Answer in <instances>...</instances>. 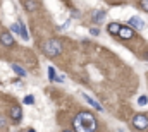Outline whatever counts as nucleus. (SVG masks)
Wrapping results in <instances>:
<instances>
[{
    "label": "nucleus",
    "mask_w": 148,
    "mask_h": 132,
    "mask_svg": "<svg viewBox=\"0 0 148 132\" xmlns=\"http://www.w3.org/2000/svg\"><path fill=\"white\" fill-rule=\"evenodd\" d=\"M64 132H74V131H64Z\"/></svg>",
    "instance_id": "obj_21"
},
{
    "label": "nucleus",
    "mask_w": 148,
    "mask_h": 132,
    "mask_svg": "<svg viewBox=\"0 0 148 132\" xmlns=\"http://www.w3.org/2000/svg\"><path fill=\"white\" fill-rule=\"evenodd\" d=\"M147 103H148V96L143 95V96H140V98H138V105H141V106H143V105H147Z\"/></svg>",
    "instance_id": "obj_16"
},
{
    "label": "nucleus",
    "mask_w": 148,
    "mask_h": 132,
    "mask_svg": "<svg viewBox=\"0 0 148 132\" xmlns=\"http://www.w3.org/2000/svg\"><path fill=\"white\" fill-rule=\"evenodd\" d=\"M140 5H141V9H143L145 12H148V0H141V3H140Z\"/></svg>",
    "instance_id": "obj_17"
},
{
    "label": "nucleus",
    "mask_w": 148,
    "mask_h": 132,
    "mask_svg": "<svg viewBox=\"0 0 148 132\" xmlns=\"http://www.w3.org/2000/svg\"><path fill=\"white\" fill-rule=\"evenodd\" d=\"M28 132H36V131H33V129H29V131H28Z\"/></svg>",
    "instance_id": "obj_20"
},
{
    "label": "nucleus",
    "mask_w": 148,
    "mask_h": 132,
    "mask_svg": "<svg viewBox=\"0 0 148 132\" xmlns=\"http://www.w3.org/2000/svg\"><path fill=\"white\" fill-rule=\"evenodd\" d=\"M19 34H21V38L24 39V41H28L29 39V34H28V31H26V26H24V22L23 21H19Z\"/></svg>",
    "instance_id": "obj_10"
},
{
    "label": "nucleus",
    "mask_w": 148,
    "mask_h": 132,
    "mask_svg": "<svg viewBox=\"0 0 148 132\" xmlns=\"http://www.w3.org/2000/svg\"><path fill=\"white\" fill-rule=\"evenodd\" d=\"M83 98L86 99V101H88V103H90V105H91V106L95 108V110H98V112H103V108H102V105H100L98 101H95V99L91 98V96H88L86 93H83Z\"/></svg>",
    "instance_id": "obj_8"
},
{
    "label": "nucleus",
    "mask_w": 148,
    "mask_h": 132,
    "mask_svg": "<svg viewBox=\"0 0 148 132\" xmlns=\"http://www.w3.org/2000/svg\"><path fill=\"white\" fill-rule=\"evenodd\" d=\"M12 70H14L19 77H26V70H24L23 67H19L17 64H12Z\"/></svg>",
    "instance_id": "obj_13"
},
{
    "label": "nucleus",
    "mask_w": 148,
    "mask_h": 132,
    "mask_svg": "<svg viewBox=\"0 0 148 132\" xmlns=\"http://www.w3.org/2000/svg\"><path fill=\"white\" fill-rule=\"evenodd\" d=\"M119 29H121V24H117V22H112V24L107 26V31H109L110 34H114V36L119 33Z\"/></svg>",
    "instance_id": "obj_12"
},
{
    "label": "nucleus",
    "mask_w": 148,
    "mask_h": 132,
    "mask_svg": "<svg viewBox=\"0 0 148 132\" xmlns=\"http://www.w3.org/2000/svg\"><path fill=\"white\" fill-rule=\"evenodd\" d=\"M10 118L14 120V122H21V118H23V110H21V106L19 105H14L12 108H10Z\"/></svg>",
    "instance_id": "obj_5"
},
{
    "label": "nucleus",
    "mask_w": 148,
    "mask_h": 132,
    "mask_svg": "<svg viewBox=\"0 0 148 132\" xmlns=\"http://www.w3.org/2000/svg\"><path fill=\"white\" fill-rule=\"evenodd\" d=\"M24 9L29 10V12H33V10L38 9V3L35 2V0H24Z\"/></svg>",
    "instance_id": "obj_11"
},
{
    "label": "nucleus",
    "mask_w": 148,
    "mask_h": 132,
    "mask_svg": "<svg viewBox=\"0 0 148 132\" xmlns=\"http://www.w3.org/2000/svg\"><path fill=\"white\" fill-rule=\"evenodd\" d=\"M119 38H122V39H131V38H134V29L133 28H129V26H121V29H119Z\"/></svg>",
    "instance_id": "obj_4"
},
{
    "label": "nucleus",
    "mask_w": 148,
    "mask_h": 132,
    "mask_svg": "<svg viewBox=\"0 0 148 132\" xmlns=\"http://www.w3.org/2000/svg\"><path fill=\"white\" fill-rule=\"evenodd\" d=\"M23 103H26V105H33V103H35V96H33V95H28V96H24Z\"/></svg>",
    "instance_id": "obj_14"
},
{
    "label": "nucleus",
    "mask_w": 148,
    "mask_h": 132,
    "mask_svg": "<svg viewBox=\"0 0 148 132\" xmlns=\"http://www.w3.org/2000/svg\"><path fill=\"white\" fill-rule=\"evenodd\" d=\"M60 52H62V43H60V41H59L57 38L47 39V41L43 43V53H45L47 57L53 59V57L60 55Z\"/></svg>",
    "instance_id": "obj_2"
},
{
    "label": "nucleus",
    "mask_w": 148,
    "mask_h": 132,
    "mask_svg": "<svg viewBox=\"0 0 148 132\" xmlns=\"http://www.w3.org/2000/svg\"><path fill=\"white\" fill-rule=\"evenodd\" d=\"M129 28H136V29H143L145 28V22L140 19V17H136V16H133L131 19H129Z\"/></svg>",
    "instance_id": "obj_7"
},
{
    "label": "nucleus",
    "mask_w": 148,
    "mask_h": 132,
    "mask_svg": "<svg viewBox=\"0 0 148 132\" xmlns=\"http://www.w3.org/2000/svg\"><path fill=\"white\" fill-rule=\"evenodd\" d=\"M97 118L90 112H79L74 117V132H95Z\"/></svg>",
    "instance_id": "obj_1"
},
{
    "label": "nucleus",
    "mask_w": 148,
    "mask_h": 132,
    "mask_svg": "<svg viewBox=\"0 0 148 132\" xmlns=\"http://www.w3.org/2000/svg\"><path fill=\"white\" fill-rule=\"evenodd\" d=\"M90 31H91V34H95V36H97V34L100 33V31H98V29H97V28H91V29H90Z\"/></svg>",
    "instance_id": "obj_19"
},
{
    "label": "nucleus",
    "mask_w": 148,
    "mask_h": 132,
    "mask_svg": "<svg viewBox=\"0 0 148 132\" xmlns=\"http://www.w3.org/2000/svg\"><path fill=\"white\" fill-rule=\"evenodd\" d=\"M5 127H7V122L3 117H0V129H5Z\"/></svg>",
    "instance_id": "obj_18"
},
{
    "label": "nucleus",
    "mask_w": 148,
    "mask_h": 132,
    "mask_svg": "<svg viewBox=\"0 0 148 132\" xmlns=\"http://www.w3.org/2000/svg\"><path fill=\"white\" fill-rule=\"evenodd\" d=\"M0 43H2L3 46H14V38H12V34L9 33V31H3V33L0 34Z\"/></svg>",
    "instance_id": "obj_6"
},
{
    "label": "nucleus",
    "mask_w": 148,
    "mask_h": 132,
    "mask_svg": "<svg viewBox=\"0 0 148 132\" xmlns=\"http://www.w3.org/2000/svg\"><path fill=\"white\" fill-rule=\"evenodd\" d=\"M91 17H93V22L100 24V22L105 19V12H103V10H93V12H91Z\"/></svg>",
    "instance_id": "obj_9"
},
{
    "label": "nucleus",
    "mask_w": 148,
    "mask_h": 132,
    "mask_svg": "<svg viewBox=\"0 0 148 132\" xmlns=\"http://www.w3.org/2000/svg\"><path fill=\"white\" fill-rule=\"evenodd\" d=\"M133 125H134V129H138V131H145L148 127V117L143 115V113L134 115V117H133Z\"/></svg>",
    "instance_id": "obj_3"
},
{
    "label": "nucleus",
    "mask_w": 148,
    "mask_h": 132,
    "mask_svg": "<svg viewBox=\"0 0 148 132\" xmlns=\"http://www.w3.org/2000/svg\"><path fill=\"white\" fill-rule=\"evenodd\" d=\"M55 76H57V74H55V69H53V67H48V77H50V81H53Z\"/></svg>",
    "instance_id": "obj_15"
}]
</instances>
